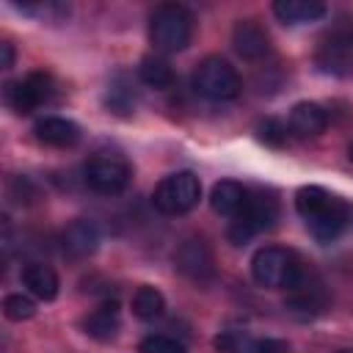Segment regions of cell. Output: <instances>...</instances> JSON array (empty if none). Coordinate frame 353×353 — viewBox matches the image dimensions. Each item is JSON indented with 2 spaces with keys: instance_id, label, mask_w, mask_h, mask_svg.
I'll use <instances>...</instances> for the list:
<instances>
[{
  "instance_id": "ba28073f",
  "label": "cell",
  "mask_w": 353,
  "mask_h": 353,
  "mask_svg": "<svg viewBox=\"0 0 353 353\" xmlns=\"http://www.w3.org/2000/svg\"><path fill=\"white\" fill-rule=\"evenodd\" d=\"M52 77L47 72H30L28 77L22 80H11L6 83V105L14 110V113H33L39 105H44L50 97H52Z\"/></svg>"
},
{
  "instance_id": "d6986e66",
  "label": "cell",
  "mask_w": 353,
  "mask_h": 353,
  "mask_svg": "<svg viewBox=\"0 0 353 353\" xmlns=\"http://www.w3.org/2000/svg\"><path fill=\"white\" fill-rule=\"evenodd\" d=\"M163 312H165V298H163V292L157 287L143 284V287L135 290V295H132V314L135 317L157 320V317H163Z\"/></svg>"
},
{
  "instance_id": "83f0119b",
  "label": "cell",
  "mask_w": 353,
  "mask_h": 353,
  "mask_svg": "<svg viewBox=\"0 0 353 353\" xmlns=\"http://www.w3.org/2000/svg\"><path fill=\"white\" fill-rule=\"evenodd\" d=\"M347 157H350V163H353V143H350V149H347Z\"/></svg>"
},
{
  "instance_id": "4316f807",
  "label": "cell",
  "mask_w": 353,
  "mask_h": 353,
  "mask_svg": "<svg viewBox=\"0 0 353 353\" xmlns=\"http://www.w3.org/2000/svg\"><path fill=\"white\" fill-rule=\"evenodd\" d=\"M0 50H3V69L14 66V47H11V41H3Z\"/></svg>"
},
{
  "instance_id": "7c38bea8",
  "label": "cell",
  "mask_w": 353,
  "mask_h": 353,
  "mask_svg": "<svg viewBox=\"0 0 353 353\" xmlns=\"http://www.w3.org/2000/svg\"><path fill=\"white\" fill-rule=\"evenodd\" d=\"M36 138L47 146H55V149H69L80 141V127L63 116H44L36 121L33 127Z\"/></svg>"
},
{
  "instance_id": "e0dca14e",
  "label": "cell",
  "mask_w": 353,
  "mask_h": 353,
  "mask_svg": "<svg viewBox=\"0 0 353 353\" xmlns=\"http://www.w3.org/2000/svg\"><path fill=\"white\" fill-rule=\"evenodd\" d=\"M83 328H85V334L94 336V339H102V342H105V339H113V336L119 334V328H121L116 301H113V303H102L99 309H94V312L83 320Z\"/></svg>"
},
{
  "instance_id": "603a6c76",
  "label": "cell",
  "mask_w": 353,
  "mask_h": 353,
  "mask_svg": "<svg viewBox=\"0 0 353 353\" xmlns=\"http://www.w3.org/2000/svg\"><path fill=\"white\" fill-rule=\"evenodd\" d=\"M256 342H251L243 331H223L215 336V350L218 353H251Z\"/></svg>"
},
{
  "instance_id": "44dd1931",
  "label": "cell",
  "mask_w": 353,
  "mask_h": 353,
  "mask_svg": "<svg viewBox=\"0 0 353 353\" xmlns=\"http://www.w3.org/2000/svg\"><path fill=\"white\" fill-rule=\"evenodd\" d=\"M3 314L14 323H22V320H30L36 314V303L33 298L22 295V292H14V295H6L3 301Z\"/></svg>"
},
{
  "instance_id": "cb8c5ba5",
  "label": "cell",
  "mask_w": 353,
  "mask_h": 353,
  "mask_svg": "<svg viewBox=\"0 0 353 353\" xmlns=\"http://www.w3.org/2000/svg\"><path fill=\"white\" fill-rule=\"evenodd\" d=\"M138 353H188V350H185V345H182V342H176L174 336L152 334V336L141 339Z\"/></svg>"
},
{
  "instance_id": "ffe728a7",
  "label": "cell",
  "mask_w": 353,
  "mask_h": 353,
  "mask_svg": "<svg viewBox=\"0 0 353 353\" xmlns=\"http://www.w3.org/2000/svg\"><path fill=\"white\" fill-rule=\"evenodd\" d=\"M138 77L141 83H146L149 88H168L174 83V69L165 58L160 55H146L138 66Z\"/></svg>"
},
{
  "instance_id": "484cf974",
  "label": "cell",
  "mask_w": 353,
  "mask_h": 353,
  "mask_svg": "<svg viewBox=\"0 0 353 353\" xmlns=\"http://www.w3.org/2000/svg\"><path fill=\"white\" fill-rule=\"evenodd\" d=\"M254 353H290V342L276 339V336H265V339L256 342Z\"/></svg>"
},
{
  "instance_id": "8992f818",
  "label": "cell",
  "mask_w": 353,
  "mask_h": 353,
  "mask_svg": "<svg viewBox=\"0 0 353 353\" xmlns=\"http://www.w3.org/2000/svg\"><path fill=\"white\" fill-rule=\"evenodd\" d=\"M201 199V182L193 171H176L157 182L152 201L165 215H185L190 212Z\"/></svg>"
},
{
  "instance_id": "9a60e30c",
  "label": "cell",
  "mask_w": 353,
  "mask_h": 353,
  "mask_svg": "<svg viewBox=\"0 0 353 353\" xmlns=\"http://www.w3.org/2000/svg\"><path fill=\"white\" fill-rule=\"evenodd\" d=\"M248 201V190L234 182V179H221L212 185V193H210V204L218 215H226V218H234Z\"/></svg>"
},
{
  "instance_id": "30bf717a",
  "label": "cell",
  "mask_w": 353,
  "mask_h": 353,
  "mask_svg": "<svg viewBox=\"0 0 353 353\" xmlns=\"http://www.w3.org/2000/svg\"><path fill=\"white\" fill-rule=\"evenodd\" d=\"M176 268L188 276V279H193V281H204V279H210L212 276V270H215V259H212V251H210V245L204 243V240H185L182 245H179V251H176Z\"/></svg>"
},
{
  "instance_id": "5b68a950",
  "label": "cell",
  "mask_w": 353,
  "mask_h": 353,
  "mask_svg": "<svg viewBox=\"0 0 353 353\" xmlns=\"http://www.w3.org/2000/svg\"><path fill=\"white\" fill-rule=\"evenodd\" d=\"M276 221H279V201L268 193H248L245 207L232 218L226 234L234 245H245L254 234L273 229Z\"/></svg>"
},
{
  "instance_id": "d4e9b609",
  "label": "cell",
  "mask_w": 353,
  "mask_h": 353,
  "mask_svg": "<svg viewBox=\"0 0 353 353\" xmlns=\"http://www.w3.org/2000/svg\"><path fill=\"white\" fill-rule=\"evenodd\" d=\"M259 138L268 143V146H284L287 143V127L279 121V119H265L259 124Z\"/></svg>"
},
{
  "instance_id": "7402d4cb",
  "label": "cell",
  "mask_w": 353,
  "mask_h": 353,
  "mask_svg": "<svg viewBox=\"0 0 353 353\" xmlns=\"http://www.w3.org/2000/svg\"><path fill=\"white\" fill-rule=\"evenodd\" d=\"M342 52H347V44L345 41H339V39H331V41H325L323 44V50H320V63H323V69H328V72H345L342 66H347L350 61L347 58H342Z\"/></svg>"
},
{
  "instance_id": "8fae6325",
  "label": "cell",
  "mask_w": 353,
  "mask_h": 353,
  "mask_svg": "<svg viewBox=\"0 0 353 353\" xmlns=\"http://www.w3.org/2000/svg\"><path fill=\"white\" fill-rule=\"evenodd\" d=\"M61 243H63V251L74 259H83V256H91L97 248H99V229L94 221L88 218H74L63 234H61Z\"/></svg>"
},
{
  "instance_id": "277c9868",
  "label": "cell",
  "mask_w": 353,
  "mask_h": 353,
  "mask_svg": "<svg viewBox=\"0 0 353 353\" xmlns=\"http://www.w3.org/2000/svg\"><path fill=\"white\" fill-rule=\"evenodd\" d=\"M193 88L196 94H201L204 99H212V102H226V99H234L240 94V74L237 69L221 58V55H207L196 72H193Z\"/></svg>"
},
{
  "instance_id": "5bb4252c",
  "label": "cell",
  "mask_w": 353,
  "mask_h": 353,
  "mask_svg": "<svg viewBox=\"0 0 353 353\" xmlns=\"http://www.w3.org/2000/svg\"><path fill=\"white\" fill-rule=\"evenodd\" d=\"M22 284L39 301H52L58 295V287H61L58 273L50 265H44V262H28L22 268Z\"/></svg>"
},
{
  "instance_id": "f1b7e54d",
  "label": "cell",
  "mask_w": 353,
  "mask_h": 353,
  "mask_svg": "<svg viewBox=\"0 0 353 353\" xmlns=\"http://www.w3.org/2000/svg\"><path fill=\"white\" fill-rule=\"evenodd\" d=\"M336 353H353V350H347V347H345V350H336Z\"/></svg>"
},
{
  "instance_id": "6da1fadb",
  "label": "cell",
  "mask_w": 353,
  "mask_h": 353,
  "mask_svg": "<svg viewBox=\"0 0 353 353\" xmlns=\"http://www.w3.org/2000/svg\"><path fill=\"white\" fill-rule=\"evenodd\" d=\"M295 210L306 221L309 234L323 245L339 240L350 223V207L317 185H303L295 193Z\"/></svg>"
},
{
  "instance_id": "ac0fdd59",
  "label": "cell",
  "mask_w": 353,
  "mask_h": 353,
  "mask_svg": "<svg viewBox=\"0 0 353 353\" xmlns=\"http://www.w3.org/2000/svg\"><path fill=\"white\" fill-rule=\"evenodd\" d=\"M138 102V91L127 77H113L108 91H105V105L116 113V116H130L135 110Z\"/></svg>"
},
{
  "instance_id": "4fadbf2b",
  "label": "cell",
  "mask_w": 353,
  "mask_h": 353,
  "mask_svg": "<svg viewBox=\"0 0 353 353\" xmlns=\"http://www.w3.org/2000/svg\"><path fill=\"white\" fill-rule=\"evenodd\" d=\"M328 127V113L317 102H298L290 110V130L301 138H317Z\"/></svg>"
},
{
  "instance_id": "9c48e42d",
  "label": "cell",
  "mask_w": 353,
  "mask_h": 353,
  "mask_svg": "<svg viewBox=\"0 0 353 353\" xmlns=\"http://www.w3.org/2000/svg\"><path fill=\"white\" fill-rule=\"evenodd\" d=\"M232 44L245 61H259L270 52V36L256 19H240L232 30Z\"/></svg>"
},
{
  "instance_id": "7a4b0ae2",
  "label": "cell",
  "mask_w": 353,
  "mask_h": 353,
  "mask_svg": "<svg viewBox=\"0 0 353 353\" xmlns=\"http://www.w3.org/2000/svg\"><path fill=\"white\" fill-rule=\"evenodd\" d=\"M193 39V14L179 3L157 6L149 19V41L157 52H182Z\"/></svg>"
},
{
  "instance_id": "52a82bcc",
  "label": "cell",
  "mask_w": 353,
  "mask_h": 353,
  "mask_svg": "<svg viewBox=\"0 0 353 353\" xmlns=\"http://www.w3.org/2000/svg\"><path fill=\"white\" fill-rule=\"evenodd\" d=\"M83 174H85V176H83L85 185H88L94 193H99V196H116V193H121V190L130 185V179H132L130 163H127L124 157L108 154V152H99V154L88 157Z\"/></svg>"
},
{
  "instance_id": "2e32d148",
  "label": "cell",
  "mask_w": 353,
  "mask_h": 353,
  "mask_svg": "<svg viewBox=\"0 0 353 353\" xmlns=\"http://www.w3.org/2000/svg\"><path fill=\"white\" fill-rule=\"evenodd\" d=\"M273 14L284 25L317 22L325 17V3H320V0H279V3H273Z\"/></svg>"
},
{
  "instance_id": "3957f363",
  "label": "cell",
  "mask_w": 353,
  "mask_h": 353,
  "mask_svg": "<svg viewBox=\"0 0 353 353\" xmlns=\"http://www.w3.org/2000/svg\"><path fill=\"white\" fill-rule=\"evenodd\" d=\"M251 276L268 290H295L301 281V262L290 248L265 245L251 256Z\"/></svg>"
}]
</instances>
